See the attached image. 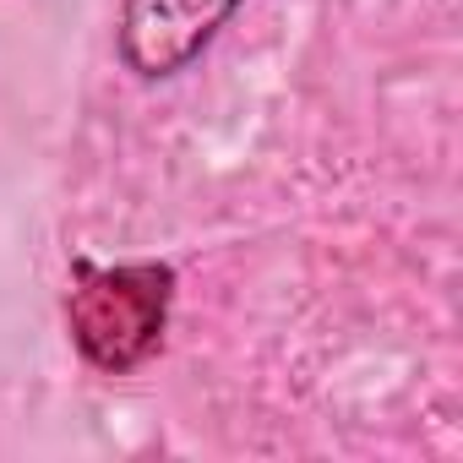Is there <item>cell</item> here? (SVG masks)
Returning a JSON list of instances; mask_svg holds the SVG:
<instances>
[{
	"label": "cell",
	"instance_id": "6da1fadb",
	"mask_svg": "<svg viewBox=\"0 0 463 463\" xmlns=\"http://www.w3.org/2000/svg\"><path fill=\"white\" fill-rule=\"evenodd\" d=\"M175 300H180V273L164 257H126V262L71 257L61 317L88 371L137 376L164 354Z\"/></svg>",
	"mask_w": 463,
	"mask_h": 463
},
{
	"label": "cell",
	"instance_id": "7a4b0ae2",
	"mask_svg": "<svg viewBox=\"0 0 463 463\" xmlns=\"http://www.w3.org/2000/svg\"><path fill=\"white\" fill-rule=\"evenodd\" d=\"M246 0H120L115 55L137 82H169L191 71Z\"/></svg>",
	"mask_w": 463,
	"mask_h": 463
}]
</instances>
